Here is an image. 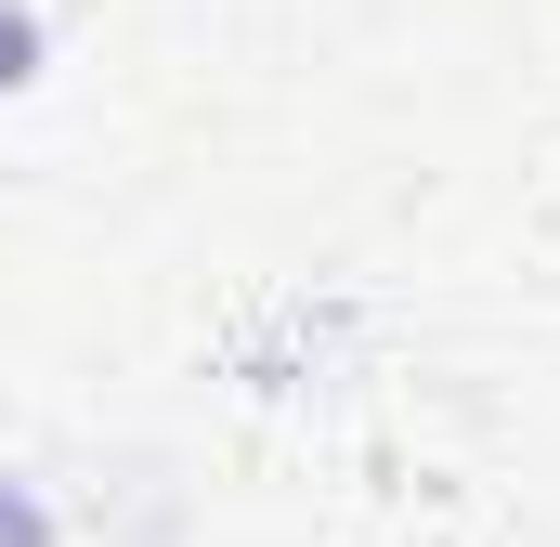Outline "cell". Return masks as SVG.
Wrapping results in <instances>:
<instances>
[{
    "label": "cell",
    "instance_id": "obj_1",
    "mask_svg": "<svg viewBox=\"0 0 560 547\" xmlns=\"http://www.w3.org/2000/svg\"><path fill=\"white\" fill-rule=\"evenodd\" d=\"M26 66H39V13H26V0H0V92H13Z\"/></svg>",
    "mask_w": 560,
    "mask_h": 547
},
{
    "label": "cell",
    "instance_id": "obj_2",
    "mask_svg": "<svg viewBox=\"0 0 560 547\" xmlns=\"http://www.w3.org/2000/svg\"><path fill=\"white\" fill-rule=\"evenodd\" d=\"M0 547H52V522H39V496L0 469Z\"/></svg>",
    "mask_w": 560,
    "mask_h": 547
}]
</instances>
